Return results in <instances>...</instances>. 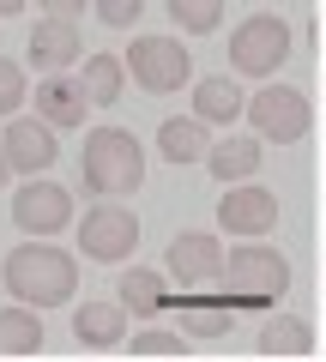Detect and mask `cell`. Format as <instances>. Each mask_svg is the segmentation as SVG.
<instances>
[{
	"label": "cell",
	"mask_w": 326,
	"mask_h": 362,
	"mask_svg": "<svg viewBox=\"0 0 326 362\" xmlns=\"http://www.w3.org/2000/svg\"><path fill=\"white\" fill-rule=\"evenodd\" d=\"M0 284L18 296V308H61V302H73V290H78V266H73V254H61V247H49V242H25V247H13V254L0 259Z\"/></svg>",
	"instance_id": "6da1fadb"
},
{
	"label": "cell",
	"mask_w": 326,
	"mask_h": 362,
	"mask_svg": "<svg viewBox=\"0 0 326 362\" xmlns=\"http://www.w3.org/2000/svg\"><path fill=\"white\" fill-rule=\"evenodd\" d=\"M78 181H85V194H103V199H121L133 194L145 181V151L127 127H97L78 151Z\"/></svg>",
	"instance_id": "7a4b0ae2"
},
{
	"label": "cell",
	"mask_w": 326,
	"mask_h": 362,
	"mask_svg": "<svg viewBox=\"0 0 326 362\" xmlns=\"http://www.w3.org/2000/svg\"><path fill=\"white\" fill-rule=\"evenodd\" d=\"M218 290L230 296V308H272V302L290 290V259L278 254V247L248 242V247H235V254L223 259Z\"/></svg>",
	"instance_id": "3957f363"
},
{
	"label": "cell",
	"mask_w": 326,
	"mask_h": 362,
	"mask_svg": "<svg viewBox=\"0 0 326 362\" xmlns=\"http://www.w3.org/2000/svg\"><path fill=\"white\" fill-rule=\"evenodd\" d=\"M284 61H290V25L278 13H254L248 25H235V37H230V66L235 73L266 78V73H278Z\"/></svg>",
	"instance_id": "277c9868"
},
{
	"label": "cell",
	"mask_w": 326,
	"mask_h": 362,
	"mask_svg": "<svg viewBox=\"0 0 326 362\" xmlns=\"http://www.w3.org/2000/svg\"><path fill=\"white\" fill-rule=\"evenodd\" d=\"M248 121L260 139H278V145H296L302 133L314 127V103L302 97L296 85H266L248 97Z\"/></svg>",
	"instance_id": "5b68a950"
},
{
	"label": "cell",
	"mask_w": 326,
	"mask_h": 362,
	"mask_svg": "<svg viewBox=\"0 0 326 362\" xmlns=\"http://www.w3.org/2000/svg\"><path fill=\"white\" fill-rule=\"evenodd\" d=\"M127 73H133V85L139 90H182L187 85V73H194V61H187V49L175 37H133V49H127Z\"/></svg>",
	"instance_id": "8992f818"
},
{
	"label": "cell",
	"mask_w": 326,
	"mask_h": 362,
	"mask_svg": "<svg viewBox=\"0 0 326 362\" xmlns=\"http://www.w3.org/2000/svg\"><path fill=\"white\" fill-rule=\"evenodd\" d=\"M78 247H85V259H97V266H121V259H133V247H139V223L121 206H91L78 218Z\"/></svg>",
	"instance_id": "52a82bcc"
},
{
	"label": "cell",
	"mask_w": 326,
	"mask_h": 362,
	"mask_svg": "<svg viewBox=\"0 0 326 362\" xmlns=\"http://www.w3.org/2000/svg\"><path fill=\"white\" fill-rule=\"evenodd\" d=\"M163 266H170V278H175L182 296H199L206 284H218V278H223V247H218V235L187 230V235H175V242H170Z\"/></svg>",
	"instance_id": "ba28073f"
},
{
	"label": "cell",
	"mask_w": 326,
	"mask_h": 362,
	"mask_svg": "<svg viewBox=\"0 0 326 362\" xmlns=\"http://www.w3.org/2000/svg\"><path fill=\"white\" fill-rule=\"evenodd\" d=\"M13 223L30 235H54L73 223V194H66L61 181H25L13 194Z\"/></svg>",
	"instance_id": "9c48e42d"
},
{
	"label": "cell",
	"mask_w": 326,
	"mask_h": 362,
	"mask_svg": "<svg viewBox=\"0 0 326 362\" xmlns=\"http://www.w3.org/2000/svg\"><path fill=\"white\" fill-rule=\"evenodd\" d=\"M218 223L230 235H248V242H260L266 230H278V194L272 187H230V194L218 199Z\"/></svg>",
	"instance_id": "30bf717a"
},
{
	"label": "cell",
	"mask_w": 326,
	"mask_h": 362,
	"mask_svg": "<svg viewBox=\"0 0 326 362\" xmlns=\"http://www.w3.org/2000/svg\"><path fill=\"white\" fill-rule=\"evenodd\" d=\"M0 145H6V163L25 169L30 181H42V169H54V157H61L49 121H6V139Z\"/></svg>",
	"instance_id": "8fae6325"
},
{
	"label": "cell",
	"mask_w": 326,
	"mask_h": 362,
	"mask_svg": "<svg viewBox=\"0 0 326 362\" xmlns=\"http://www.w3.org/2000/svg\"><path fill=\"white\" fill-rule=\"evenodd\" d=\"M78 54H85V42H78V30L66 25V18H37V25H30V66H37V73L61 78Z\"/></svg>",
	"instance_id": "7c38bea8"
},
{
	"label": "cell",
	"mask_w": 326,
	"mask_h": 362,
	"mask_svg": "<svg viewBox=\"0 0 326 362\" xmlns=\"http://www.w3.org/2000/svg\"><path fill=\"white\" fill-rule=\"evenodd\" d=\"M73 338L85 350H115L121 338H127V308H121V302H85V308L73 314Z\"/></svg>",
	"instance_id": "4fadbf2b"
},
{
	"label": "cell",
	"mask_w": 326,
	"mask_h": 362,
	"mask_svg": "<svg viewBox=\"0 0 326 362\" xmlns=\"http://www.w3.org/2000/svg\"><path fill=\"white\" fill-rule=\"evenodd\" d=\"M85 109H91V97L78 90V78H42L37 85V115L49 121V127H85Z\"/></svg>",
	"instance_id": "5bb4252c"
},
{
	"label": "cell",
	"mask_w": 326,
	"mask_h": 362,
	"mask_svg": "<svg viewBox=\"0 0 326 362\" xmlns=\"http://www.w3.org/2000/svg\"><path fill=\"white\" fill-rule=\"evenodd\" d=\"M235 326V308H230V296H206V290H199V296H182V332L187 338H223Z\"/></svg>",
	"instance_id": "9a60e30c"
},
{
	"label": "cell",
	"mask_w": 326,
	"mask_h": 362,
	"mask_svg": "<svg viewBox=\"0 0 326 362\" xmlns=\"http://www.w3.org/2000/svg\"><path fill=\"white\" fill-rule=\"evenodd\" d=\"M235 115H248V97L235 90V78H199L194 85V121H235Z\"/></svg>",
	"instance_id": "2e32d148"
},
{
	"label": "cell",
	"mask_w": 326,
	"mask_h": 362,
	"mask_svg": "<svg viewBox=\"0 0 326 362\" xmlns=\"http://www.w3.org/2000/svg\"><path fill=\"white\" fill-rule=\"evenodd\" d=\"M206 169L223 181V187H242V181L260 169V139H223V145H211V157H206Z\"/></svg>",
	"instance_id": "e0dca14e"
},
{
	"label": "cell",
	"mask_w": 326,
	"mask_h": 362,
	"mask_svg": "<svg viewBox=\"0 0 326 362\" xmlns=\"http://www.w3.org/2000/svg\"><path fill=\"white\" fill-rule=\"evenodd\" d=\"M157 151L170 157V163H194V157H211V133H206V121H163L157 127Z\"/></svg>",
	"instance_id": "ac0fdd59"
},
{
	"label": "cell",
	"mask_w": 326,
	"mask_h": 362,
	"mask_svg": "<svg viewBox=\"0 0 326 362\" xmlns=\"http://www.w3.org/2000/svg\"><path fill=\"white\" fill-rule=\"evenodd\" d=\"M260 356H308L314 350V326L308 320H284V314H272V320L260 326Z\"/></svg>",
	"instance_id": "d6986e66"
},
{
	"label": "cell",
	"mask_w": 326,
	"mask_h": 362,
	"mask_svg": "<svg viewBox=\"0 0 326 362\" xmlns=\"http://www.w3.org/2000/svg\"><path fill=\"white\" fill-rule=\"evenodd\" d=\"M42 350V314L37 308H0V356Z\"/></svg>",
	"instance_id": "ffe728a7"
},
{
	"label": "cell",
	"mask_w": 326,
	"mask_h": 362,
	"mask_svg": "<svg viewBox=\"0 0 326 362\" xmlns=\"http://www.w3.org/2000/svg\"><path fill=\"white\" fill-rule=\"evenodd\" d=\"M163 302H170V290H163V278L151 266L121 272V308L127 314H163Z\"/></svg>",
	"instance_id": "44dd1931"
},
{
	"label": "cell",
	"mask_w": 326,
	"mask_h": 362,
	"mask_svg": "<svg viewBox=\"0 0 326 362\" xmlns=\"http://www.w3.org/2000/svg\"><path fill=\"white\" fill-rule=\"evenodd\" d=\"M121 66H127V61H115V54H85L78 90L91 97V109H109V103L121 97Z\"/></svg>",
	"instance_id": "7402d4cb"
},
{
	"label": "cell",
	"mask_w": 326,
	"mask_h": 362,
	"mask_svg": "<svg viewBox=\"0 0 326 362\" xmlns=\"http://www.w3.org/2000/svg\"><path fill=\"white\" fill-rule=\"evenodd\" d=\"M170 25L194 30V37H206V30L223 25V0H170Z\"/></svg>",
	"instance_id": "603a6c76"
},
{
	"label": "cell",
	"mask_w": 326,
	"mask_h": 362,
	"mask_svg": "<svg viewBox=\"0 0 326 362\" xmlns=\"http://www.w3.org/2000/svg\"><path fill=\"white\" fill-rule=\"evenodd\" d=\"M18 109H25V73H18V61L0 54V121L18 115Z\"/></svg>",
	"instance_id": "cb8c5ba5"
},
{
	"label": "cell",
	"mask_w": 326,
	"mask_h": 362,
	"mask_svg": "<svg viewBox=\"0 0 326 362\" xmlns=\"http://www.w3.org/2000/svg\"><path fill=\"white\" fill-rule=\"evenodd\" d=\"M133 350H139V356H187V338L182 332H157L151 326V332L133 338Z\"/></svg>",
	"instance_id": "d4e9b609"
},
{
	"label": "cell",
	"mask_w": 326,
	"mask_h": 362,
	"mask_svg": "<svg viewBox=\"0 0 326 362\" xmlns=\"http://www.w3.org/2000/svg\"><path fill=\"white\" fill-rule=\"evenodd\" d=\"M139 0H97V18H103V25H139Z\"/></svg>",
	"instance_id": "484cf974"
},
{
	"label": "cell",
	"mask_w": 326,
	"mask_h": 362,
	"mask_svg": "<svg viewBox=\"0 0 326 362\" xmlns=\"http://www.w3.org/2000/svg\"><path fill=\"white\" fill-rule=\"evenodd\" d=\"M78 13H85L78 0H49V13H42V18H78Z\"/></svg>",
	"instance_id": "4316f807"
},
{
	"label": "cell",
	"mask_w": 326,
	"mask_h": 362,
	"mask_svg": "<svg viewBox=\"0 0 326 362\" xmlns=\"http://www.w3.org/2000/svg\"><path fill=\"white\" fill-rule=\"evenodd\" d=\"M6 175H13V163H6V145H0V187H6Z\"/></svg>",
	"instance_id": "83f0119b"
},
{
	"label": "cell",
	"mask_w": 326,
	"mask_h": 362,
	"mask_svg": "<svg viewBox=\"0 0 326 362\" xmlns=\"http://www.w3.org/2000/svg\"><path fill=\"white\" fill-rule=\"evenodd\" d=\"M170 362H194V356H170Z\"/></svg>",
	"instance_id": "f1b7e54d"
},
{
	"label": "cell",
	"mask_w": 326,
	"mask_h": 362,
	"mask_svg": "<svg viewBox=\"0 0 326 362\" xmlns=\"http://www.w3.org/2000/svg\"><path fill=\"white\" fill-rule=\"evenodd\" d=\"M0 362H13V356H0Z\"/></svg>",
	"instance_id": "f546056e"
},
{
	"label": "cell",
	"mask_w": 326,
	"mask_h": 362,
	"mask_svg": "<svg viewBox=\"0 0 326 362\" xmlns=\"http://www.w3.org/2000/svg\"><path fill=\"white\" fill-rule=\"evenodd\" d=\"M320 30H326V25H320Z\"/></svg>",
	"instance_id": "4dcf8cb0"
}]
</instances>
